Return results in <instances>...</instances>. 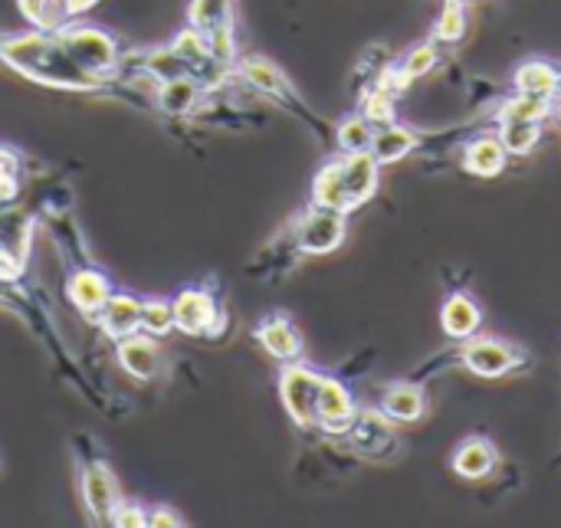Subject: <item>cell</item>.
<instances>
[{"mask_svg": "<svg viewBox=\"0 0 561 528\" xmlns=\"http://www.w3.org/2000/svg\"><path fill=\"white\" fill-rule=\"evenodd\" d=\"M3 62H10L16 72L46 82V85H66V89H95L102 79L82 69L72 53L62 46L56 33H26V36H10L0 43Z\"/></svg>", "mask_w": 561, "mask_h": 528, "instance_id": "obj_1", "label": "cell"}, {"mask_svg": "<svg viewBox=\"0 0 561 528\" xmlns=\"http://www.w3.org/2000/svg\"><path fill=\"white\" fill-rule=\"evenodd\" d=\"M322 378L319 371H312L309 365L289 361L279 375V401L286 408V414L299 424V427H319V391H322Z\"/></svg>", "mask_w": 561, "mask_h": 528, "instance_id": "obj_2", "label": "cell"}, {"mask_svg": "<svg viewBox=\"0 0 561 528\" xmlns=\"http://www.w3.org/2000/svg\"><path fill=\"white\" fill-rule=\"evenodd\" d=\"M348 237V214L335 207H319L312 204L299 220H296V246L306 256H325L335 253Z\"/></svg>", "mask_w": 561, "mask_h": 528, "instance_id": "obj_3", "label": "cell"}, {"mask_svg": "<svg viewBox=\"0 0 561 528\" xmlns=\"http://www.w3.org/2000/svg\"><path fill=\"white\" fill-rule=\"evenodd\" d=\"M457 355H460L463 368H470L477 378H503V375L516 371L519 361L526 358V352L516 348L513 342H503V338H480V335L467 338V342L460 345Z\"/></svg>", "mask_w": 561, "mask_h": 528, "instance_id": "obj_4", "label": "cell"}, {"mask_svg": "<svg viewBox=\"0 0 561 528\" xmlns=\"http://www.w3.org/2000/svg\"><path fill=\"white\" fill-rule=\"evenodd\" d=\"M56 36H59L62 46L72 53V59H76L82 69H89L92 76H99V79H102V72H108V69L118 62V46H115V39H112L105 30H99V26H66V30H59Z\"/></svg>", "mask_w": 561, "mask_h": 528, "instance_id": "obj_5", "label": "cell"}, {"mask_svg": "<svg viewBox=\"0 0 561 528\" xmlns=\"http://www.w3.org/2000/svg\"><path fill=\"white\" fill-rule=\"evenodd\" d=\"M345 437H348V447H355L362 457H371V460H385V457H391L388 450L398 447L394 421H388L385 411H358V417Z\"/></svg>", "mask_w": 561, "mask_h": 528, "instance_id": "obj_6", "label": "cell"}, {"mask_svg": "<svg viewBox=\"0 0 561 528\" xmlns=\"http://www.w3.org/2000/svg\"><path fill=\"white\" fill-rule=\"evenodd\" d=\"M355 417H358V404H355L352 391L339 378H322V391H319V431H325L332 437H345L352 431Z\"/></svg>", "mask_w": 561, "mask_h": 528, "instance_id": "obj_7", "label": "cell"}, {"mask_svg": "<svg viewBox=\"0 0 561 528\" xmlns=\"http://www.w3.org/2000/svg\"><path fill=\"white\" fill-rule=\"evenodd\" d=\"M240 76H243V82L253 85L256 92H263V95H270V99H279V102H289V108H296V112L306 108L302 99L296 95L293 82L286 79V72H283L276 62H270V59H263V56H247V59H240Z\"/></svg>", "mask_w": 561, "mask_h": 528, "instance_id": "obj_8", "label": "cell"}, {"mask_svg": "<svg viewBox=\"0 0 561 528\" xmlns=\"http://www.w3.org/2000/svg\"><path fill=\"white\" fill-rule=\"evenodd\" d=\"M342 181L352 200V210L368 204L378 194L381 184V164L371 158V151H342Z\"/></svg>", "mask_w": 561, "mask_h": 528, "instance_id": "obj_9", "label": "cell"}, {"mask_svg": "<svg viewBox=\"0 0 561 528\" xmlns=\"http://www.w3.org/2000/svg\"><path fill=\"white\" fill-rule=\"evenodd\" d=\"M174 325L187 335H204V332H214V325L220 322V312L214 306V296L204 292V289H187L181 292L174 302Z\"/></svg>", "mask_w": 561, "mask_h": 528, "instance_id": "obj_10", "label": "cell"}, {"mask_svg": "<svg viewBox=\"0 0 561 528\" xmlns=\"http://www.w3.org/2000/svg\"><path fill=\"white\" fill-rule=\"evenodd\" d=\"M480 325H483V309L477 306L473 296L454 292V296L444 302V309H440V329H444L447 338L467 342V338H473V335L480 332Z\"/></svg>", "mask_w": 561, "mask_h": 528, "instance_id": "obj_11", "label": "cell"}, {"mask_svg": "<svg viewBox=\"0 0 561 528\" xmlns=\"http://www.w3.org/2000/svg\"><path fill=\"white\" fill-rule=\"evenodd\" d=\"M256 338L283 365L299 361V355H302V335H299V329L286 315H270L266 322H260Z\"/></svg>", "mask_w": 561, "mask_h": 528, "instance_id": "obj_12", "label": "cell"}, {"mask_svg": "<svg viewBox=\"0 0 561 528\" xmlns=\"http://www.w3.org/2000/svg\"><path fill=\"white\" fill-rule=\"evenodd\" d=\"M421 145V135L417 128L411 125H401V122H391V125H381L375 131V141H371V158L385 168V164H394L408 154H414Z\"/></svg>", "mask_w": 561, "mask_h": 528, "instance_id": "obj_13", "label": "cell"}, {"mask_svg": "<svg viewBox=\"0 0 561 528\" xmlns=\"http://www.w3.org/2000/svg\"><path fill=\"white\" fill-rule=\"evenodd\" d=\"M510 151L500 135H480L463 148V168L477 177H500L506 171Z\"/></svg>", "mask_w": 561, "mask_h": 528, "instance_id": "obj_14", "label": "cell"}, {"mask_svg": "<svg viewBox=\"0 0 561 528\" xmlns=\"http://www.w3.org/2000/svg\"><path fill=\"white\" fill-rule=\"evenodd\" d=\"M500 463V454L490 440L483 437H470L457 447L454 454V473L463 480H486Z\"/></svg>", "mask_w": 561, "mask_h": 528, "instance_id": "obj_15", "label": "cell"}, {"mask_svg": "<svg viewBox=\"0 0 561 528\" xmlns=\"http://www.w3.org/2000/svg\"><path fill=\"white\" fill-rule=\"evenodd\" d=\"M381 411L388 414V421L394 424H414L424 417L427 411V398L417 384H391L385 394H381Z\"/></svg>", "mask_w": 561, "mask_h": 528, "instance_id": "obj_16", "label": "cell"}, {"mask_svg": "<svg viewBox=\"0 0 561 528\" xmlns=\"http://www.w3.org/2000/svg\"><path fill=\"white\" fill-rule=\"evenodd\" d=\"M82 496H85V506L92 513L95 523H105L115 516L118 509V500H115V483L108 477L105 467H89L85 477H82Z\"/></svg>", "mask_w": 561, "mask_h": 528, "instance_id": "obj_17", "label": "cell"}, {"mask_svg": "<svg viewBox=\"0 0 561 528\" xmlns=\"http://www.w3.org/2000/svg\"><path fill=\"white\" fill-rule=\"evenodd\" d=\"M312 204L352 214V200H348V191H345V181H342V161L339 158H332L325 168H319V174L312 181Z\"/></svg>", "mask_w": 561, "mask_h": 528, "instance_id": "obj_18", "label": "cell"}, {"mask_svg": "<svg viewBox=\"0 0 561 528\" xmlns=\"http://www.w3.org/2000/svg\"><path fill=\"white\" fill-rule=\"evenodd\" d=\"M513 85H516V92H533V95H549L552 99L561 89V72L546 59H529V62H523L516 69Z\"/></svg>", "mask_w": 561, "mask_h": 528, "instance_id": "obj_19", "label": "cell"}, {"mask_svg": "<svg viewBox=\"0 0 561 528\" xmlns=\"http://www.w3.org/2000/svg\"><path fill=\"white\" fill-rule=\"evenodd\" d=\"M549 115H552V99L549 95H533V92L510 95L496 112L500 125L503 122H546Z\"/></svg>", "mask_w": 561, "mask_h": 528, "instance_id": "obj_20", "label": "cell"}, {"mask_svg": "<svg viewBox=\"0 0 561 528\" xmlns=\"http://www.w3.org/2000/svg\"><path fill=\"white\" fill-rule=\"evenodd\" d=\"M201 99V82L197 76H181V79H168L161 82V92H158V105L171 115H184L197 105Z\"/></svg>", "mask_w": 561, "mask_h": 528, "instance_id": "obj_21", "label": "cell"}, {"mask_svg": "<svg viewBox=\"0 0 561 528\" xmlns=\"http://www.w3.org/2000/svg\"><path fill=\"white\" fill-rule=\"evenodd\" d=\"M191 26L204 36L233 26V0H191Z\"/></svg>", "mask_w": 561, "mask_h": 528, "instance_id": "obj_22", "label": "cell"}, {"mask_svg": "<svg viewBox=\"0 0 561 528\" xmlns=\"http://www.w3.org/2000/svg\"><path fill=\"white\" fill-rule=\"evenodd\" d=\"M141 302L138 299H131V296H118V299H112L108 306H105V315H102V322H105V329L115 335V338H128L138 325H141Z\"/></svg>", "mask_w": 561, "mask_h": 528, "instance_id": "obj_23", "label": "cell"}, {"mask_svg": "<svg viewBox=\"0 0 561 528\" xmlns=\"http://www.w3.org/2000/svg\"><path fill=\"white\" fill-rule=\"evenodd\" d=\"M539 138H542V122H503L500 125V141L506 145L513 158L533 154Z\"/></svg>", "mask_w": 561, "mask_h": 528, "instance_id": "obj_24", "label": "cell"}, {"mask_svg": "<svg viewBox=\"0 0 561 528\" xmlns=\"http://www.w3.org/2000/svg\"><path fill=\"white\" fill-rule=\"evenodd\" d=\"M122 365L135 375V378H151L158 371V348L148 338H128L118 348Z\"/></svg>", "mask_w": 561, "mask_h": 528, "instance_id": "obj_25", "label": "cell"}, {"mask_svg": "<svg viewBox=\"0 0 561 528\" xmlns=\"http://www.w3.org/2000/svg\"><path fill=\"white\" fill-rule=\"evenodd\" d=\"M375 125L358 112V115H348L339 122L335 128V141L342 151H371V141H375Z\"/></svg>", "mask_w": 561, "mask_h": 528, "instance_id": "obj_26", "label": "cell"}, {"mask_svg": "<svg viewBox=\"0 0 561 528\" xmlns=\"http://www.w3.org/2000/svg\"><path fill=\"white\" fill-rule=\"evenodd\" d=\"M69 296H72V302L79 309L95 312V309H102L108 302V286H105V279L99 273H79L69 283Z\"/></svg>", "mask_w": 561, "mask_h": 528, "instance_id": "obj_27", "label": "cell"}, {"mask_svg": "<svg viewBox=\"0 0 561 528\" xmlns=\"http://www.w3.org/2000/svg\"><path fill=\"white\" fill-rule=\"evenodd\" d=\"M145 69H148L154 79H161V82L181 79V76H194V66H191L174 46H164V49L148 53V56H145Z\"/></svg>", "mask_w": 561, "mask_h": 528, "instance_id": "obj_28", "label": "cell"}, {"mask_svg": "<svg viewBox=\"0 0 561 528\" xmlns=\"http://www.w3.org/2000/svg\"><path fill=\"white\" fill-rule=\"evenodd\" d=\"M362 115H365L375 128L398 122V112H394V92H388V89H381V85H371V92L362 99Z\"/></svg>", "mask_w": 561, "mask_h": 528, "instance_id": "obj_29", "label": "cell"}, {"mask_svg": "<svg viewBox=\"0 0 561 528\" xmlns=\"http://www.w3.org/2000/svg\"><path fill=\"white\" fill-rule=\"evenodd\" d=\"M467 33V13H463V0H447L444 3V13L437 20V30L434 36L440 43H457L460 36Z\"/></svg>", "mask_w": 561, "mask_h": 528, "instance_id": "obj_30", "label": "cell"}, {"mask_svg": "<svg viewBox=\"0 0 561 528\" xmlns=\"http://www.w3.org/2000/svg\"><path fill=\"white\" fill-rule=\"evenodd\" d=\"M434 66H437V46H434V43H421V46H414V49L404 56V62H401L398 69H401V76H408V79L414 82V79L427 76Z\"/></svg>", "mask_w": 561, "mask_h": 528, "instance_id": "obj_31", "label": "cell"}, {"mask_svg": "<svg viewBox=\"0 0 561 528\" xmlns=\"http://www.w3.org/2000/svg\"><path fill=\"white\" fill-rule=\"evenodd\" d=\"M141 329H148L151 335H168L174 329V309L168 302H148L141 309Z\"/></svg>", "mask_w": 561, "mask_h": 528, "instance_id": "obj_32", "label": "cell"}, {"mask_svg": "<svg viewBox=\"0 0 561 528\" xmlns=\"http://www.w3.org/2000/svg\"><path fill=\"white\" fill-rule=\"evenodd\" d=\"M16 7H20V13L36 26V30H43V26H49L53 23V0H16Z\"/></svg>", "mask_w": 561, "mask_h": 528, "instance_id": "obj_33", "label": "cell"}, {"mask_svg": "<svg viewBox=\"0 0 561 528\" xmlns=\"http://www.w3.org/2000/svg\"><path fill=\"white\" fill-rule=\"evenodd\" d=\"M13 174H16L13 154L0 151V194H13Z\"/></svg>", "mask_w": 561, "mask_h": 528, "instance_id": "obj_34", "label": "cell"}, {"mask_svg": "<svg viewBox=\"0 0 561 528\" xmlns=\"http://www.w3.org/2000/svg\"><path fill=\"white\" fill-rule=\"evenodd\" d=\"M112 523H115V526H148V519H145V513H138V509H128V506H122V509H115V516H112Z\"/></svg>", "mask_w": 561, "mask_h": 528, "instance_id": "obj_35", "label": "cell"}, {"mask_svg": "<svg viewBox=\"0 0 561 528\" xmlns=\"http://www.w3.org/2000/svg\"><path fill=\"white\" fill-rule=\"evenodd\" d=\"M99 0H62V10H66V16H76V13H85V10H92Z\"/></svg>", "mask_w": 561, "mask_h": 528, "instance_id": "obj_36", "label": "cell"}, {"mask_svg": "<svg viewBox=\"0 0 561 528\" xmlns=\"http://www.w3.org/2000/svg\"><path fill=\"white\" fill-rule=\"evenodd\" d=\"M151 526H181V519L171 513V509H158V513H151V519H148Z\"/></svg>", "mask_w": 561, "mask_h": 528, "instance_id": "obj_37", "label": "cell"}, {"mask_svg": "<svg viewBox=\"0 0 561 528\" xmlns=\"http://www.w3.org/2000/svg\"><path fill=\"white\" fill-rule=\"evenodd\" d=\"M3 263H10V260L0 253V276H13V273H16V266H3Z\"/></svg>", "mask_w": 561, "mask_h": 528, "instance_id": "obj_38", "label": "cell"}, {"mask_svg": "<svg viewBox=\"0 0 561 528\" xmlns=\"http://www.w3.org/2000/svg\"><path fill=\"white\" fill-rule=\"evenodd\" d=\"M552 112H556V118L561 122V89L552 95Z\"/></svg>", "mask_w": 561, "mask_h": 528, "instance_id": "obj_39", "label": "cell"}]
</instances>
